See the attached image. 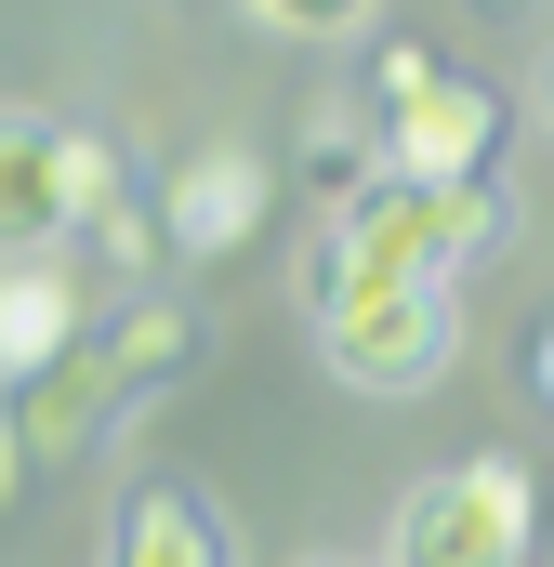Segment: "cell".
<instances>
[{"instance_id": "15", "label": "cell", "mask_w": 554, "mask_h": 567, "mask_svg": "<svg viewBox=\"0 0 554 567\" xmlns=\"http://www.w3.org/2000/svg\"><path fill=\"white\" fill-rule=\"evenodd\" d=\"M13 475H27V449H13V423H0V502H13Z\"/></svg>"}, {"instance_id": "4", "label": "cell", "mask_w": 554, "mask_h": 567, "mask_svg": "<svg viewBox=\"0 0 554 567\" xmlns=\"http://www.w3.org/2000/svg\"><path fill=\"white\" fill-rule=\"evenodd\" d=\"M317 357H330V383H357V396H422V383H449V357H462V290H357V303L317 317Z\"/></svg>"}, {"instance_id": "1", "label": "cell", "mask_w": 554, "mask_h": 567, "mask_svg": "<svg viewBox=\"0 0 554 567\" xmlns=\"http://www.w3.org/2000/svg\"><path fill=\"white\" fill-rule=\"evenodd\" d=\"M489 238H502V185H489V172H449V185L383 172V185H357L343 212H317V238H304V303L330 317V303H357V290H449Z\"/></svg>"}, {"instance_id": "9", "label": "cell", "mask_w": 554, "mask_h": 567, "mask_svg": "<svg viewBox=\"0 0 554 567\" xmlns=\"http://www.w3.org/2000/svg\"><path fill=\"white\" fill-rule=\"evenodd\" d=\"M80 330H93V278H80L66 251H40V265H0V396H13L27 370H53Z\"/></svg>"}, {"instance_id": "11", "label": "cell", "mask_w": 554, "mask_h": 567, "mask_svg": "<svg viewBox=\"0 0 554 567\" xmlns=\"http://www.w3.org/2000/svg\"><path fill=\"white\" fill-rule=\"evenodd\" d=\"M304 185H317V212H343L357 185H383V133H357L343 106H317L304 120Z\"/></svg>"}, {"instance_id": "5", "label": "cell", "mask_w": 554, "mask_h": 567, "mask_svg": "<svg viewBox=\"0 0 554 567\" xmlns=\"http://www.w3.org/2000/svg\"><path fill=\"white\" fill-rule=\"evenodd\" d=\"M80 238V185H66V120L0 106V265H40Z\"/></svg>"}, {"instance_id": "14", "label": "cell", "mask_w": 554, "mask_h": 567, "mask_svg": "<svg viewBox=\"0 0 554 567\" xmlns=\"http://www.w3.org/2000/svg\"><path fill=\"white\" fill-rule=\"evenodd\" d=\"M529 106H542V133H554V40H542V80H529Z\"/></svg>"}, {"instance_id": "2", "label": "cell", "mask_w": 554, "mask_h": 567, "mask_svg": "<svg viewBox=\"0 0 554 567\" xmlns=\"http://www.w3.org/2000/svg\"><path fill=\"white\" fill-rule=\"evenodd\" d=\"M542 555V475L515 449H462L397 502L383 567H529Z\"/></svg>"}, {"instance_id": "12", "label": "cell", "mask_w": 554, "mask_h": 567, "mask_svg": "<svg viewBox=\"0 0 554 567\" xmlns=\"http://www.w3.org/2000/svg\"><path fill=\"white\" fill-rule=\"evenodd\" d=\"M238 13H252V27H277V40H357L383 0H238Z\"/></svg>"}, {"instance_id": "3", "label": "cell", "mask_w": 554, "mask_h": 567, "mask_svg": "<svg viewBox=\"0 0 554 567\" xmlns=\"http://www.w3.org/2000/svg\"><path fill=\"white\" fill-rule=\"evenodd\" d=\"M370 93H383V172H410V185L489 172L502 106H489V93H475L435 40H383V53H370Z\"/></svg>"}, {"instance_id": "10", "label": "cell", "mask_w": 554, "mask_h": 567, "mask_svg": "<svg viewBox=\"0 0 554 567\" xmlns=\"http://www.w3.org/2000/svg\"><path fill=\"white\" fill-rule=\"evenodd\" d=\"M93 343H106V370H120V396H158L185 357H198V317L172 303V290H133L120 317H93Z\"/></svg>"}, {"instance_id": "7", "label": "cell", "mask_w": 554, "mask_h": 567, "mask_svg": "<svg viewBox=\"0 0 554 567\" xmlns=\"http://www.w3.org/2000/svg\"><path fill=\"white\" fill-rule=\"evenodd\" d=\"M120 410H133V396H120V370H106V343H93V330H80L53 370H27V383L0 396V423H13V449H27V462H80Z\"/></svg>"}, {"instance_id": "6", "label": "cell", "mask_w": 554, "mask_h": 567, "mask_svg": "<svg viewBox=\"0 0 554 567\" xmlns=\"http://www.w3.org/2000/svg\"><path fill=\"white\" fill-rule=\"evenodd\" d=\"M252 225H265V158L252 145H198L158 185V251L172 265H225V251H252Z\"/></svg>"}, {"instance_id": "13", "label": "cell", "mask_w": 554, "mask_h": 567, "mask_svg": "<svg viewBox=\"0 0 554 567\" xmlns=\"http://www.w3.org/2000/svg\"><path fill=\"white\" fill-rule=\"evenodd\" d=\"M529 396H542V410H554V317H542V330H529Z\"/></svg>"}, {"instance_id": "16", "label": "cell", "mask_w": 554, "mask_h": 567, "mask_svg": "<svg viewBox=\"0 0 554 567\" xmlns=\"http://www.w3.org/2000/svg\"><path fill=\"white\" fill-rule=\"evenodd\" d=\"M317 567H357V555H317Z\"/></svg>"}, {"instance_id": "8", "label": "cell", "mask_w": 554, "mask_h": 567, "mask_svg": "<svg viewBox=\"0 0 554 567\" xmlns=\"http://www.w3.org/2000/svg\"><path fill=\"white\" fill-rule=\"evenodd\" d=\"M106 567H238V528H225L212 488L145 475V488H120V515H106Z\"/></svg>"}, {"instance_id": "17", "label": "cell", "mask_w": 554, "mask_h": 567, "mask_svg": "<svg viewBox=\"0 0 554 567\" xmlns=\"http://www.w3.org/2000/svg\"><path fill=\"white\" fill-rule=\"evenodd\" d=\"M502 13H515V0H502Z\"/></svg>"}]
</instances>
